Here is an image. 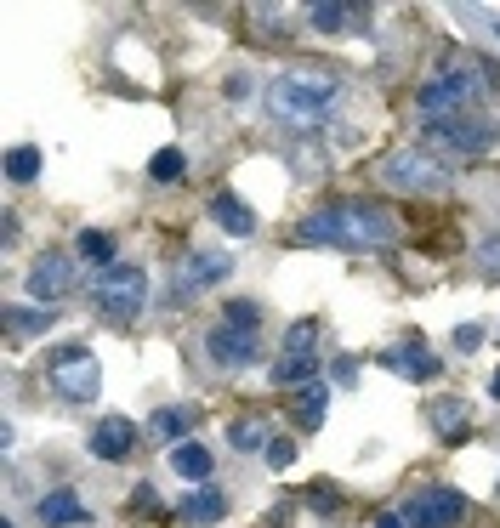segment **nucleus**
<instances>
[{
  "label": "nucleus",
  "instance_id": "1",
  "mask_svg": "<svg viewBox=\"0 0 500 528\" xmlns=\"http://www.w3.org/2000/svg\"><path fill=\"white\" fill-rule=\"evenodd\" d=\"M398 239V222L375 205H324V211L296 222V245H341V250H381Z\"/></svg>",
  "mask_w": 500,
  "mask_h": 528
},
{
  "label": "nucleus",
  "instance_id": "2",
  "mask_svg": "<svg viewBox=\"0 0 500 528\" xmlns=\"http://www.w3.org/2000/svg\"><path fill=\"white\" fill-rule=\"evenodd\" d=\"M341 97V80L330 69H285L279 80L268 86V114L279 125H319Z\"/></svg>",
  "mask_w": 500,
  "mask_h": 528
},
{
  "label": "nucleus",
  "instance_id": "3",
  "mask_svg": "<svg viewBox=\"0 0 500 528\" xmlns=\"http://www.w3.org/2000/svg\"><path fill=\"white\" fill-rule=\"evenodd\" d=\"M381 182L393 194H444L449 182H455V165L421 154V148H398V154L381 159Z\"/></svg>",
  "mask_w": 500,
  "mask_h": 528
},
{
  "label": "nucleus",
  "instance_id": "4",
  "mask_svg": "<svg viewBox=\"0 0 500 528\" xmlns=\"http://www.w3.org/2000/svg\"><path fill=\"white\" fill-rule=\"evenodd\" d=\"M478 97H483V80L472 69H438L427 86H421V97H415V103H421L427 125H444V120H461Z\"/></svg>",
  "mask_w": 500,
  "mask_h": 528
},
{
  "label": "nucleus",
  "instance_id": "5",
  "mask_svg": "<svg viewBox=\"0 0 500 528\" xmlns=\"http://www.w3.org/2000/svg\"><path fill=\"white\" fill-rule=\"evenodd\" d=\"M91 296H97L103 318H114V324H131V318L148 307V273H143V267H131V262H114L108 273H97Z\"/></svg>",
  "mask_w": 500,
  "mask_h": 528
},
{
  "label": "nucleus",
  "instance_id": "6",
  "mask_svg": "<svg viewBox=\"0 0 500 528\" xmlns=\"http://www.w3.org/2000/svg\"><path fill=\"white\" fill-rule=\"evenodd\" d=\"M313 364H319V324H313V318H296V324L285 330V352L273 358V381L307 387V381H319Z\"/></svg>",
  "mask_w": 500,
  "mask_h": 528
},
{
  "label": "nucleus",
  "instance_id": "7",
  "mask_svg": "<svg viewBox=\"0 0 500 528\" xmlns=\"http://www.w3.org/2000/svg\"><path fill=\"white\" fill-rule=\"evenodd\" d=\"M52 387L63 398H74V404H86L103 387V370H97V358L86 347H63V352H52Z\"/></svg>",
  "mask_w": 500,
  "mask_h": 528
},
{
  "label": "nucleus",
  "instance_id": "8",
  "mask_svg": "<svg viewBox=\"0 0 500 528\" xmlns=\"http://www.w3.org/2000/svg\"><path fill=\"white\" fill-rule=\"evenodd\" d=\"M228 273H233V256H228V250H188V256H182V267L171 273V296H177V301H194L199 290L222 284Z\"/></svg>",
  "mask_w": 500,
  "mask_h": 528
},
{
  "label": "nucleus",
  "instance_id": "9",
  "mask_svg": "<svg viewBox=\"0 0 500 528\" xmlns=\"http://www.w3.org/2000/svg\"><path fill=\"white\" fill-rule=\"evenodd\" d=\"M410 523L415 528H461L466 523V500L455 489H421L410 500Z\"/></svg>",
  "mask_w": 500,
  "mask_h": 528
},
{
  "label": "nucleus",
  "instance_id": "10",
  "mask_svg": "<svg viewBox=\"0 0 500 528\" xmlns=\"http://www.w3.org/2000/svg\"><path fill=\"white\" fill-rule=\"evenodd\" d=\"M205 352H211L216 370H245L250 358H256V330H239V324H216L205 335Z\"/></svg>",
  "mask_w": 500,
  "mask_h": 528
},
{
  "label": "nucleus",
  "instance_id": "11",
  "mask_svg": "<svg viewBox=\"0 0 500 528\" xmlns=\"http://www.w3.org/2000/svg\"><path fill=\"white\" fill-rule=\"evenodd\" d=\"M427 142L432 148H444V154H483V148H489V125L483 120H444V125H427Z\"/></svg>",
  "mask_w": 500,
  "mask_h": 528
},
{
  "label": "nucleus",
  "instance_id": "12",
  "mask_svg": "<svg viewBox=\"0 0 500 528\" xmlns=\"http://www.w3.org/2000/svg\"><path fill=\"white\" fill-rule=\"evenodd\" d=\"M69 284H74V262H69V256H57V250L29 267V296H35V307H40V301L69 296Z\"/></svg>",
  "mask_w": 500,
  "mask_h": 528
},
{
  "label": "nucleus",
  "instance_id": "13",
  "mask_svg": "<svg viewBox=\"0 0 500 528\" xmlns=\"http://www.w3.org/2000/svg\"><path fill=\"white\" fill-rule=\"evenodd\" d=\"M381 364H387L393 375H410V381H432V375H438V358H432L415 335L404 341V347H387V352H381Z\"/></svg>",
  "mask_w": 500,
  "mask_h": 528
},
{
  "label": "nucleus",
  "instance_id": "14",
  "mask_svg": "<svg viewBox=\"0 0 500 528\" xmlns=\"http://www.w3.org/2000/svg\"><path fill=\"white\" fill-rule=\"evenodd\" d=\"M177 517H182V523H194V528H211V523H222V517H228V494H222V489H205V483H199L194 494H182Z\"/></svg>",
  "mask_w": 500,
  "mask_h": 528
},
{
  "label": "nucleus",
  "instance_id": "15",
  "mask_svg": "<svg viewBox=\"0 0 500 528\" xmlns=\"http://www.w3.org/2000/svg\"><path fill=\"white\" fill-rule=\"evenodd\" d=\"M131 443H137V426L120 421V415H108V421H97V432H91V455L97 460H125Z\"/></svg>",
  "mask_w": 500,
  "mask_h": 528
},
{
  "label": "nucleus",
  "instance_id": "16",
  "mask_svg": "<svg viewBox=\"0 0 500 528\" xmlns=\"http://www.w3.org/2000/svg\"><path fill=\"white\" fill-rule=\"evenodd\" d=\"M427 421H432V432H438L444 443H455V438H466V426H472V409H466V398H432Z\"/></svg>",
  "mask_w": 500,
  "mask_h": 528
},
{
  "label": "nucleus",
  "instance_id": "17",
  "mask_svg": "<svg viewBox=\"0 0 500 528\" xmlns=\"http://www.w3.org/2000/svg\"><path fill=\"white\" fill-rule=\"evenodd\" d=\"M211 222L222 233H233V239H250V233H256V211H250L245 199H233V194H216L211 199Z\"/></svg>",
  "mask_w": 500,
  "mask_h": 528
},
{
  "label": "nucleus",
  "instance_id": "18",
  "mask_svg": "<svg viewBox=\"0 0 500 528\" xmlns=\"http://www.w3.org/2000/svg\"><path fill=\"white\" fill-rule=\"evenodd\" d=\"M35 517H40L46 528H74V523H86V506H80V494L57 489V494H40Z\"/></svg>",
  "mask_w": 500,
  "mask_h": 528
},
{
  "label": "nucleus",
  "instance_id": "19",
  "mask_svg": "<svg viewBox=\"0 0 500 528\" xmlns=\"http://www.w3.org/2000/svg\"><path fill=\"white\" fill-rule=\"evenodd\" d=\"M324 409H330V387L324 381H307V387H296V404H290V415H296V426H324Z\"/></svg>",
  "mask_w": 500,
  "mask_h": 528
},
{
  "label": "nucleus",
  "instance_id": "20",
  "mask_svg": "<svg viewBox=\"0 0 500 528\" xmlns=\"http://www.w3.org/2000/svg\"><path fill=\"white\" fill-rule=\"evenodd\" d=\"M171 472L188 477V483H205V477H211V449H205V443H177V449H171Z\"/></svg>",
  "mask_w": 500,
  "mask_h": 528
},
{
  "label": "nucleus",
  "instance_id": "21",
  "mask_svg": "<svg viewBox=\"0 0 500 528\" xmlns=\"http://www.w3.org/2000/svg\"><path fill=\"white\" fill-rule=\"evenodd\" d=\"M307 23L324 29V35H341V29H353L358 23V12L353 6H336V0H319V6H307Z\"/></svg>",
  "mask_w": 500,
  "mask_h": 528
},
{
  "label": "nucleus",
  "instance_id": "22",
  "mask_svg": "<svg viewBox=\"0 0 500 528\" xmlns=\"http://www.w3.org/2000/svg\"><path fill=\"white\" fill-rule=\"evenodd\" d=\"M188 426H194V409H160V415L148 421V438H160V443L177 449V432H188Z\"/></svg>",
  "mask_w": 500,
  "mask_h": 528
},
{
  "label": "nucleus",
  "instance_id": "23",
  "mask_svg": "<svg viewBox=\"0 0 500 528\" xmlns=\"http://www.w3.org/2000/svg\"><path fill=\"white\" fill-rule=\"evenodd\" d=\"M52 307H12L6 313V330L12 335H40V330H52Z\"/></svg>",
  "mask_w": 500,
  "mask_h": 528
},
{
  "label": "nucleus",
  "instance_id": "24",
  "mask_svg": "<svg viewBox=\"0 0 500 528\" xmlns=\"http://www.w3.org/2000/svg\"><path fill=\"white\" fill-rule=\"evenodd\" d=\"M148 176H154V182H182V176H188V154H182V148H160V154L148 159Z\"/></svg>",
  "mask_w": 500,
  "mask_h": 528
},
{
  "label": "nucleus",
  "instance_id": "25",
  "mask_svg": "<svg viewBox=\"0 0 500 528\" xmlns=\"http://www.w3.org/2000/svg\"><path fill=\"white\" fill-rule=\"evenodd\" d=\"M74 250H80L86 262H97L103 273L114 267V239H108V233H97V228H86V233H80V239H74Z\"/></svg>",
  "mask_w": 500,
  "mask_h": 528
},
{
  "label": "nucleus",
  "instance_id": "26",
  "mask_svg": "<svg viewBox=\"0 0 500 528\" xmlns=\"http://www.w3.org/2000/svg\"><path fill=\"white\" fill-rule=\"evenodd\" d=\"M228 443H233V449H245V455H250V449H268V426H262V421H233L228 426Z\"/></svg>",
  "mask_w": 500,
  "mask_h": 528
},
{
  "label": "nucleus",
  "instance_id": "27",
  "mask_svg": "<svg viewBox=\"0 0 500 528\" xmlns=\"http://www.w3.org/2000/svg\"><path fill=\"white\" fill-rule=\"evenodd\" d=\"M6 176H12V182H35L40 176V148H12V154H6Z\"/></svg>",
  "mask_w": 500,
  "mask_h": 528
},
{
  "label": "nucleus",
  "instance_id": "28",
  "mask_svg": "<svg viewBox=\"0 0 500 528\" xmlns=\"http://www.w3.org/2000/svg\"><path fill=\"white\" fill-rule=\"evenodd\" d=\"M256 307H250V301H228V318H222V324H239V330H256Z\"/></svg>",
  "mask_w": 500,
  "mask_h": 528
},
{
  "label": "nucleus",
  "instance_id": "29",
  "mask_svg": "<svg viewBox=\"0 0 500 528\" xmlns=\"http://www.w3.org/2000/svg\"><path fill=\"white\" fill-rule=\"evenodd\" d=\"M478 267L500 279V239H483V245H478Z\"/></svg>",
  "mask_w": 500,
  "mask_h": 528
},
{
  "label": "nucleus",
  "instance_id": "30",
  "mask_svg": "<svg viewBox=\"0 0 500 528\" xmlns=\"http://www.w3.org/2000/svg\"><path fill=\"white\" fill-rule=\"evenodd\" d=\"M483 347V330L478 324H461V330H455V352H478Z\"/></svg>",
  "mask_w": 500,
  "mask_h": 528
},
{
  "label": "nucleus",
  "instance_id": "31",
  "mask_svg": "<svg viewBox=\"0 0 500 528\" xmlns=\"http://www.w3.org/2000/svg\"><path fill=\"white\" fill-rule=\"evenodd\" d=\"M268 460H273V466H290V460H296V443H290V438H273L268 443Z\"/></svg>",
  "mask_w": 500,
  "mask_h": 528
},
{
  "label": "nucleus",
  "instance_id": "32",
  "mask_svg": "<svg viewBox=\"0 0 500 528\" xmlns=\"http://www.w3.org/2000/svg\"><path fill=\"white\" fill-rule=\"evenodd\" d=\"M353 375H358V358H353V352H341V358H336V381H353Z\"/></svg>",
  "mask_w": 500,
  "mask_h": 528
},
{
  "label": "nucleus",
  "instance_id": "33",
  "mask_svg": "<svg viewBox=\"0 0 500 528\" xmlns=\"http://www.w3.org/2000/svg\"><path fill=\"white\" fill-rule=\"evenodd\" d=\"M375 528H410V523H404V517H393V511H387V517H375Z\"/></svg>",
  "mask_w": 500,
  "mask_h": 528
},
{
  "label": "nucleus",
  "instance_id": "34",
  "mask_svg": "<svg viewBox=\"0 0 500 528\" xmlns=\"http://www.w3.org/2000/svg\"><path fill=\"white\" fill-rule=\"evenodd\" d=\"M489 392H495V398H500V375H495V381H489Z\"/></svg>",
  "mask_w": 500,
  "mask_h": 528
}]
</instances>
